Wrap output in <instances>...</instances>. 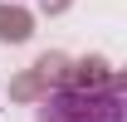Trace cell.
I'll return each mask as SVG.
<instances>
[{
    "instance_id": "1",
    "label": "cell",
    "mask_w": 127,
    "mask_h": 122,
    "mask_svg": "<svg viewBox=\"0 0 127 122\" xmlns=\"http://www.w3.org/2000/svg\"><path fill=\"white\" fill-rule=\"evenodd\" d=\"M39 122H127V93L117 83L54 88L39 107Z\"/></svg>"
}]
</instances>
